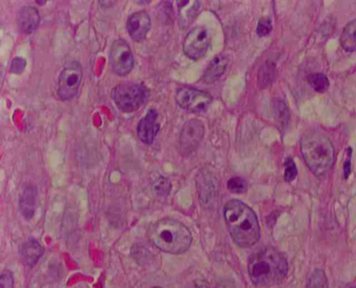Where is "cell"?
<instances>
[{
    "label": "cell",
    "mask_w": 356,
    "mask_h": 288,
    "mask_svg": "<svg viewBox=\"0 0 356 288\" xmlns=\"http://www.w3.org/2000/svg\"><path fill=\"white\" fill-rule=\"evenodd\" d=\"M26 67V61L22 57H15V59L12 61L11 68H10V71L12 73H16V75H20L24 72V68Z\"/></svg>",
    "instance_id": "obj_27"
},
{
    "label": "cell",
    "mask_w": 356,
    "mask_h": 288,
    "mask_svg": "<svg viewBox=\"0 0 356 288\" xmlns=\"http://www.w3.org/2000/svg\"><path fill=\"white\" fill-rule=\"evenodd\" d=\"M217 288H234L231 281H223L217 286Z\"/></svg>",
    "instance_id": "obj_29"
},
{
    "label": "cell",
    "mask_w": 356,
    "mask_h": 288,
    "mask_svg": "<svg viewBox=\"0 0 356 288\" xmlns=\"http://www.w3.org/2000/svg\"><path fill=\"white\" fill-rule=\"evenodd\" d=\"M83 81V69L79 62H69L62 70L57 80V96L60 100H70L79 92Z\"/></svg>",
    "instance_id": "obj_6"
},
{
    "label": "cell",
    "mask_w": 356,
    "mask_h": 288,
    "mask_svg": "<svg viewBox=\"0 0 356 288\" xmlns=\"http://www.w3.org/2000/svg\"><path fill=\"white\" fill-rule=\"evenodd\" d=\"M160 131V125L158 123V112L155 109H150L137 125L138 138L143 143L152 144L157 137Z\"/></svg>",
    "instance_id": "obj_11"
},
{
    "label": "cell",
    "mask_w": 356,
    "mask_h": 288,
    "mask_svg": "<svg viewBox=\"0 0 356 288\" xmlns=\"http://www.w3.org/2000/svg\"><path fill=\"white\" fill-rule=\"evenodd\" d=\"M37 191L34 187H28L24 189V192L20 195V211L24 219H33L36 210Z\"/></svg>",
    "instance_id": "obj_17"
},
{
    "label": "cell",
    "mask_w": 356,
    "mask_h": 288,
    "mask_svg": "<svg viewBox=\"0 0 356 288\" xmlns=\"http://www.w3.org/2000/svg\"><path fill=\"white\" fill-rule=\"evenodd\" d=\"M179 9V24L181 26H189L191 21L195 19V16L199 13L201 3L199 1H177Z\"/></svg>",
    "instance_id": "obj_16"
},
{
    "label": "cell",
    "mask_w": 356,
    "mask_h": 288,
    "mask_svg": "<svg viewBox=\"0 0 356 288\" xmlns=\"http://www.w3.org/2000/svg\"><path fill=\"white\" fill-rule=\"evenodd\" d=\"M224 217L232 240L242 248H251L260 238V227L255 212L238 199H231L224 207Z\"/></svg>",
    "instance_id": "obj_1"
},
{
    "label": "cell",
    "mask_w": 356,
    "mask_h": 288,
    "mask_svg": "<svg viewBox=\"0 0 356 288\" xmlns=\"http://www.w3.org/2000/svg\"><path fill=\"white\" fill-rule=\"evenodd\" d=\"M308 84L314 88L316 91L322 92L326 91L329 88V81L327 79L326 75H322V73H314V75H310V77L308 78Z\"/></svg>",
    "instance_id": "obj_21"
},
{
    "label": "cell",
    "mask_w": 356,
    "mask_h": 288,
    "mask_svg": "<svg viewBox=\"0 0 356 288\" xmlns=\"http://www.w3.org/2000/svg\"><path fill=\"white\" fill-rule=\"evenodd\" d=\"M210 38L207 30L203 26H197L187 34L183 43L185 55L193 61L202 59L209 48Z\"/></svg>",
    "instance_id": "obj_9"
},
{
    "label": "cell",
    "mask_w": 356,
    "mask_h": 288,
    "mask_svg": "<svg viewBox=\"0 0 356 288\" xmlns=\"http://www.w3.org/2000/svg\"><path fill=\"white\" fill-rule=\"evenodd\" d=\"M0 288H14V277L10 271H3L0 276Z\"/></svg>",
    "instance_id": "obj_26"
},
{
    "label": "cell",
    "mask_w": 356,
    "mask_h": 288,
    "mask_svg": "<svg viewBox=\"0 0 356 288\" xmlns=\"http://www.w3.org/2000/svg\"><path fill=\"white\" fill-rule=\"evenodd\" d=\"M229 59L227 55H219L210 62L209 65L204 72L203 81L207 84L215 83L224 75L227 69Z\"/></svg>",
    "instance_id": "obj_14"
},
{
    "label": "cell",
    "mask_w": 356,
    "mask_h": 288,
    "mask_svg": "<svg viewBox=\"0 0 356 288\" xmlns=\"http://www.w3.org/2000/svg\"><path fill=\"white\" fill-rule=\"evenodd\" d=\"M306 288H328L326 273L323 269H314L308 278Z\"/></svg>",
    "instance_id": "obj_20"
},
{
    "label": "cell",
    "mask_w": 356,
    "mask_h": 288,
    "mask_svg": "<svg viewBox=\"0 0 356 288\" xmlns=\"http://www.w3.org/2000/svg\"><path fill=\"white\" fill-rule=\"evenodd\" d=\"M42 254V246L34 238H28L20 248V257H21L22 262L28 267H34Z\"/></svg>",
    "instance_id": "obj_15"
},
{
    "label": "cell",
    "mask_w": 356,
    "mask_h": 288,
    "mask_svg": "<svg viewBox=\"0 0 356 288\" xmlns=\"http://www.w3.org/2000/svg\"><path fill=\"white\" fill-rule=\"evenodd\" d=\"M298 170L297 168H296L295 162L293 161V159L287 160L285 162V172H284V179L287 182H292V181L295 180L296 177H297Z\"/></svg>",
    "instance_id": "obj_25"
},
{
    "label": "cell",
    "mask_w": 356,
    "mask_h": 288,
    "mask_svg": "<svg viewBox=\"0 0 356 288\" xmlns=\"http://www.w3.org/2000/svg\"><path fill=\"white\" fill-rule=\"evenodd\" d=\"M275 78V65L267 62L259 70L258 82L259 87L265 88L272 84Z\"/></svg>",
    "instance_id": "obj_19"
},
{
    "label": "cell",
    "mask_w": 356,
    "mask_h": 288,
    "mask_svg": "<svg viewBox=\"0 0 356 288\" xmlns=\"http://www.w3.org/2000/svg\"><path fill=\"white\" fill-rule=\"evenodd\" d=\"M157 178L153 179V190L159 197L168 195L170 190V183L168 179L164 178L161 174H156Z\"/></svg>",
    "instance_id": "obj_22"
},
{
    "label": "cell",
    "mask_w": 356,
    "mask_h": 288,
    "mask_svg": "<svg viewBox=\"0 0 356 288\" xmlns=\"http://www.w3.org/2000/svg\"><path fill=\"white\" fill-rule=\"evenodd\" d=\"M204 125L197 119L187 121L179 138V152L182 156H189L199 147L204 137Z\"/></svg>",
    "instance_id": "obj_10"
},
{
    "label": "cell",
    "mask_w": 356,
    "mask_h": 288,
    "mask_svg": "<svg viewBox=\"0 0 356 288\" xmlns=\"http://www.w3.org/2000/svg\"><path fill=\"white\" fill-rule=\"evenodd\" d=\"M277 112L282 113V111L285 110L287 109V106H285V104L282 102H279V104L277 105ZM282 116L287 117V113H284V114H281V118H280L279 123H282Z\"/></svg>",
    "instance_id": "obj_28"
},
{
    "label": "cell",
    "mask_w": 356,
    "mask_h": 288,
    "mask_svg": "<svg viewBox=\"0 0 356 288\" xmlns=\"http://www.w3.org/2000/svg\"><path fill=\"white\" fill-rule=\"evenodd\" d=\"M351 288H356V285H355V286H353V287H351Z\"/></svg>",
    "instance_id": "obj_31"
},
{
    "label": "cell",
    "mask_w": 356,
    "mask_h": 288,
    "mask_svg": "<svg viewBox=\"0 0 356 288\" xmlns=\"http://www.w3.org/2000/svg\"><path fill=\"white\" fill-rule=\"evenodd\" d=\"M228 189L233 193H242L247 190L246 181L242 178H232L228 181L227 183Z\"/></svg>",
    "instance_id": "obj_23"
},
{
    "label": "cell",
    "mask_w": 356,
    "mask_h": 288,
    "mask_svg": "<svg viewBox=\"0 0 356 288\" xmlns=\"http://www.w3.org/2000/svg\"><path fill=\"white\" fill-rule=\"evenodd\" d=\"M111 96L119 110L132 113L141 108L147 102L148 90L139 84H121L113 88Z\"/></svg>",
    "instance_id": "obj_5"
},
{
    "label": "cell",
    "mask_w": 356,
    "mask_h": 288,
    "mask_svg": "<svg viewBox=\"0 0 356 288\" xmlns=\"http://www.w3.org/2000/svg\"><path fill=\"white\" fill-rule=\"evenodd\" d=\"M149 240L152 244L170 254H182L186 252L193 242V235L188 228L170 217L155 222L149 228Z\"/></svg>",
    "instance_id": "obj_4"
},
{
    "label": "cell",
    "mask_w": 356,
    "mask_h": 288,
    "mask_svg": "<svg viewBox=\"0 0 356 288\" xmlns=\"http://www.w3.org/2000/svg\"><path fill=\"white\" fill-rule=\"evenodd\" d=\"M110 63L113 71L119 77H125L133 70L135 60L127 41L118 39L113 43L110 51Z\"/></svg>",
    "instance_id": "obj_8"
},
{
    "label": "cell",
    "mask_w": 356,
    "mask_h": 288,
    "mask_svg": "<svg viewBox=\"0 0 356 288\" xmlns=\"http://www.w3.org/2000/svg\"><path fill=\"white\" fill-rule=\"evenodd\" d=\"M248 267L253 283L261 287L281 283L289 271L287 258L271 246L255 252L249 259Z\"/></svg>",
    "instance_id": "obj_2"
},
{
    "label": "cell",
    "mask_w": 356,
    "mask_h": 288,
    "mask_svg": "<svg viewBox=\"0 0 356 288\" xmlns=\"http://www.w3.org/2000/svg\"><path fill=\"white\" fill-rule=\"evenodd\" d=\"M272 20L269 17L260 18L257 26V35L259 37L267 36L272 32Z\"/></svg>",
    "instance_id": "obj_24"
},
{
    "label": "cell",
    "mask_w": 356,
    "mask_h": 288,
    "mask_svg": "<svg viewBox=\"0 0 356 288\" xmlns=\"http://www.w3.org/2000/svg\"><path fill=\"white\" fill-rule=\"evenodd\" d=\"M151 17L147 12H136L127 18V30L133 40H143L151 30Z\"/></svg>",
    "instance_id": "obj_12"
},
{
    "label": "cell",
    "mask_w": 356,
    "mask_h": 288,
    "mask_svg": "<svg viewBox=\"0 0 356 288\" xmlns=\"http://www.w3.org/2000/svg\"><path fill=\"white\" fill-rule=\"evenodd\" d=\"M301 153L310 172L326 178L335 164V147L328 137L320 132H308L301 139Z\"/></svg>",
    "instance_id": "obj_3"
},
{
    "label": "cell",
    "mask_w": 356,
    "mask_h": 288,
    "mask_svg": "<svg viewBox=\"0 0 356 288\" xmlns=\"http://www.w3.org/2000/svg\"><path fill=\"white\" fill-rule=\"evenodd\" d=\"M341 45L345 51L350 53L356 51V19L350 21L344 28L341 35Z\"/></svg>",
    "instance_id": "obj_18"
},
{
    "label": "cell",
    "mask_w": 356,
    "mask_h": 288,
    "mask_svg": "<svg viewBox=\"0 0 356 288\" xmlns=\"http://www.w3.org/2000/svg\"><path fill=\"white\" fill-rule=\"evenodd\" d=\"M176 100L181 108L193 113L205 111L212 102L209 92L193 87H181L177 90Z\"/></svg>",
    "instance_id": "obj_7"
},
{
    "label": "cell",
    "mask_w": 356,
    "mask_h": 288,
    "mask_svg": "<svg viewBox=\"0 0 356 288\" xmlns=\"http://www.w3.org/2000/svg\"><path fill=\"white\" fill-rule=\"evenodd\" d=\"M40 14L34 7H24L18 13L17 22L20 30L24 34L30 35L38 28L40 24Z\"/></svg>",
    "instance_id": "obj_13"
},
{
    "label": "cell",
    "mask_w": 356,
    "mask_h": 288,
    "mask_svg": "<svg viewBox=\"0 0 356 288\" xmlns=\"http://www.w3.org/2000/svg\"><path fill=\"white\" fill-rule=\"evenodd\" d=\"M153 288H161V287H153Z\"/></svg>",
    "instance_id": "obj_32"
},
{
    "label": "cell",
    "mask_w": 356,
    "mask_h": 288,
    "mask_svg": "<svg viewBox=\"0 0 356 288\" xmlns=\"http://www.w3.org/2000/svg\"><path fill=\"white\" fill-rule=\"evenodd\" d=\"M45 3H46V1H37V3H42V5Z\"/></svg>",
    "instance_id": "obj_30"
}]
</instances>
